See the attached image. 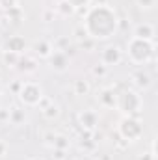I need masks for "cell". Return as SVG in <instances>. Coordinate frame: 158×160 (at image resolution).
Here are the masks:
<instances>
[{
    "label": "cell",
    "instance_id": "obj_1",
    "mask_svg": "<svg viewBox=\"0 0 158 160\" xmlns=\"http://www.w3.org/2000/svg\"><path fill=\"white\" fill-rule=\"evenodd\" d=\"M84 30L87 38L93 41H104L110 39L119 26V17L114 8L108 4L104 6H89L86 17H84Z\"/></svg>",
    "mask_w": 158,
    "mask_h": 160
},
{
    "label": "cell",
    "instance_id": "obj_2",
    "mask_svg": "<svg viewBox=\"0 0 158 160\" xmlns=\"http://www.w3.org/2000/svg\"><path fill=\"white\" fill-rule=\"evenodd\" d=\"M126 56L134 65H145L155 56V43L132 36L126 41Z\"/></svg>",
    "mask_w": 158,
    "mask_h": 160
},
{
    "label": "cell",
    "instance_id": "obj_3",
    "mask_svg": "<svg viewBox=\"0 0 158 160\" xmlns=\"http://www.w3.org/2000/svg\"><path fill=\"white\" fill-rule=\"evenodd\" d=\"M143 99L136 89H123L116 95V108L125 116H136L141 112Z\"/></svg>",
    "mask_w": 158,
    "mask_h": 160
},
{
    "label": "cell",
    "instance_id": "obj_4",
    "mask_svg": "<svg viewBox=\"0 0 158 160\" xmlns=\"http://www.w3.org/2000/svg\"><path fill=\"white\" fill-rule=\"evenodd\" d=\"M17 95H19V101H21L24 106H37L41 102V99L45 97L41 84L32 82V80L22 82L21 88H19V91H17Z\"/></svg>",
    "mask_w": 158,
    "mask_h": 160
},
{
    "label": "cell",
    "instance_id": "obj_5",
    "mask_svg": "<svg viewBox=\"0 0 158 160\" xmlns=\"http://www.w3.org/2000/svg\"><path fill=\"white\" fill-rule=\"evenodd\" d=\"M117 130L121 134V138L126 140V142H136L143 136V125H141L140 119H136V116H125L119 121Z\"/></svg>",
    "mask_w": 158,
    "mask_h": 160
},
{
    "label": "cell",
    "instance_id": "obj_6",
    "mask_svg": "<svg viewBox=\"0 0 158 160\" xmlns=\"http://www.w3.org/2000/svg\"><path fill=\"white\" fill-rule=\"evenodd\" d=\"M123 60V50L119 48L117 45H108L102 48L101 52V63L104 67H112V65H119Z\"/></svg>",
    "mask_w": 158,
    "mask_h": 160
},
{
    "label": "cell",
    "instance_id": "obj_7",
    "mask_svg": "<svg viewBox=\"0 0 158 160\" xmlns=\"http://www.w3.org/2000/svg\"><path fill=\"white\" fill-rule=\"evenodd\" d=\"M47 60H48L50 69L56 71V73H65V71L69 69V56H67L65 50H58V48H56V50L50 52V56H48Z\"/></svg>",
    "mask_w": 158,
    "mask_h": 160
},
{
    "label": "cell",
    "instance_id": "obj_8",
    "mask_svg": "<svg viewBox=\"0 0 158 160\" xmlns=\"http://www.w3.org/2000/svg\"><path fill=\"white\" fill-rule=\"evenodd\" d=\"M4 48L15 54H26L28 50V43L22 36H9V39L4 41Z\"/></svg>",
    "mask_w": 158,
    "mask_h": 160
},
{
    "label": "cell",
    "instance_id": "obj_9",
    "mask_svg": "<svg viewBox=\"0 0 158 160\" xmlns=\"http://www.w3.org/2000/svg\"><path fill=\"white\" fill-rule=\"evenodd\" d=\"M78 123L86 130H95L99 125V114L95 110H84L78 114Z\"/></svg>",
    "mask_w": 158,
    "mask_h": 160
},
{
    "label": "cell",
    "instance_id": "obj_10",
    "mask_svg": "<svg viewBox=\"0 0 158 160\" xmlns=\"http://www.w3.org/2000/svg\"><path fill=\"white\" fill-rule=\"evenodd\" d=\"M132 84L138 88V91H147L149 88H151V84H153V80H151V75L147 73V71H143V69H138L136 73H132Z\"/></svg>",
    "mask_w": 158,
    "mask_h": 160
},
{
    "label": "cell",
    "instance_id": "obj_11",
    "mask_svg": "<svg viewBox=\"0 0 158 160\" xmlns=\"http://www.w3.org/2000/svg\"><path fill=\"white\" fill-rule=\"evenodd\" d=\"M134 38H140V39H147L153 41L155 39V26L151 22H140L134 26V32H132Z\"/></svg>",
    "mask_w": 158,
    "mask_h": 160
},
{
    "label": "cell",
    "instance_id": "obj_12",
    "mask_svg": "<svg viewBox=\"0 0 158 160\" xmlns=\"http://www.w3.org/2000/svg\"><path fill=\"white\" fill-rule=\"evenodd\" d=\"M37 67V60L34 56H28V54H21L19 58V63H17V69L24 71V73H34Z\"/></svg>",
    "mask_w": 158,
    "mask_h": 160
},
{
    "label": "cell",
    "instance_id": "obj_13",
    "mask_svg": "<svg viewBox=\"0 0 158 160\" xmlns=\"http://www.w3.org/2000/svg\"><path fill=\"white\" fill-rule=\"evenodd\" d=\"M7 121L11 123V125H24L26 123V112L22 110V108H19V106H13L11 110H9V118Z\"/></svg>",
    "mask_w": 158,
    "mask_h": 160
},
{
    "label": "cell",
    "instance_id": "obj_14",
    "mask_svg": "<svg viewBox=\"0 0 158 160\" xmlns=\"http://www.w3.org/2000/svg\"><path fill=\"white\" fill-rule=\"evenodd\" d=\"M34 50H36V54H37L39 58H48V56H50V52H52L54 48H52V45H50L48 41L39 39L36 45H34Z\"/></svg>",
    "mask_w": 158,
    "mask_h": 160
},
{
    "label": "cell",
    "instance_id": "obj_15",
    "mask_svg": "<svg viewBox=\"0 0 158 160\" xmlns=\"http://www.w3.org/2000/svg\"><path fill=\"white\" fill-rule=\"evenodd\" d=\"M56 11H58L62 17H71V15H75V13H77V9H75L67 0H60V2L56 4Z\"/></svg>",
    "mask_w": 158,
    "mask_h": 160
},
{
    "label": "cell",
    "instance_id": "obj_16",
    "mask_svg": "<svg viewBox=\"0 0 158 160\" xmlns=\"http://www.w3.org/2000/svg\"><path fill=\"white\" fill-rule=\"evenodd\" d=\"M19 58H21V54L9 52V50H4V54H2V62H4V65H7V67H17Z\"/></svg>",
    "mask_w": 158,
    "mask_h": 160
},
{
    "label": "cell",
    "instance_id": "obj_17",
    "mask_svg": "<svg viewBox=\"0 0 158 160\" xmlns=\"http://www.w3.org/2000/svg\"><path fill=\"white\" fill-rule=\"evenodd\" d=\"M101 102H102L104 106H108V108H114V106H116V93H114L112 89H104V91L101 93Z\"/></svg>",
    "mask_w": 158,
    "mask_h": 160
},
{
    "label": "cell",
    "instance_id": "obj_18",
    "mask_svg": "<svg viewBox=\"0 0 158 160\" xmlns=\"http://www.w3.org/2000/svg\"><path fill=\"white\" fill-rule=\"evenodd\" d=\"M41 112H43V116H45L47 119H54V118L60 116V106L54 104V102H48L45 108H41Z\"/></svg>",
    "mask_w": 158,
    "mask_h": 160
},
{
    "label": "cell",
    "instance_id": "obj_19",
    "mask_svg": "<svg viewBox=\"0 0 158 160\" xmlns=\"http://www.w3.org/2000/svg\"><path fill=\"white\" fill-rule=\"evenodd\" d=\"M75 93L77 95H87L89 93V82L84 78H80L75 82Z\"/></svg>",
    "mask_w": 158,
    "mask_h": 160
},
{
    "label": "cell",
    "instance_id": "obj_20",
    "mask_svg": "<svg viewBox=\"0 0 158 160\" xmlns=\"http://www.w3.org/2000/svg\"><path fill=\"white\" fill-rule=\"evenodd\" d=\"M54 149H62V151L69 149V140L65 136H54Z\"/></svg>",
    "mask_w": 158,
    "mask_h": 160
},
{
    "label": "cell",
    "instance_id": "obj_21",
    "mask_svg": "<svg viewBox=\"0 0 158 160\" xmlns=\"http://www.w3.org/2000/svg\"><path fill=\"white\" fill-rule=\"evenodd\" d=\"M19 8V0H0V9L2 11H11Z\"/></svg>",
    "mask_w": 158,
    "mask_h": 160
},
{
    "label": "cell",
    "instance_id": "obj_22",
    "mask_svg": "<svg viewBox=\"0 0 158 160\" xmlns=\"http://www.w3.org/2000/svg\"><path fill=\"white\" fill-rule=\"evenodd\" d=\"M156 4V0H136V6L140 9H153Z\"/></svg>",
    "mask_w": 158,
    "mask_h": 160
},
{
    "label": "cell",
    "instance_id": "obj_23",
    "mask_svg": "<svg viewBox=\"0 0 158 160\" xmlns=\"http://www.w3.org/2000/svg\"><path fill=\"white\" fill-rule=\"evenodd\" d=\"M75 9H80V8H89V4H91V0H67Z\"/></svg>",
    "mask_w": 158,
    "mask_h": 160
},
{
    "label": "cell",
    "instance_id": "obj_24",
    "mask_svg": "<svg viewBox=\"0 0 158 160\" xmlns=\"http://www.w3.org/2000/svg\"><path fill=\"white\" fill-rule=\"evenodd\" d=\"M75 36H77V39H78V41L87 39V34H86V30H84V26H82V24L75 28Z\"/></svg>",
    "mask_w": 158,
    "mask_h": 160
},
{
    "label": "cell",
    "instance_id": "obj_25",
    "mask_svg": "<svg viewBox=\"0 0 158 160\" xmlns=\"http://www.w3.org/2000/svg\"><path fill=\"white\" fill-rule=\"evenodd\" d=\"M91 71H93V75H99V77H102V75H104V73H106V67H104V65H102V63H101V65H99V63H97V65H95V67H93V69H91Z\"/></svg>",
    "mask_w": 158,
    "mask_h": 160
},
{
    "label": "cell",
    "instance_id": "obj_26",
    "mask_svg": "<svg viewBox=\"0 0 158 160\" xmlns=\"http://www.w3.org/2000/svg\"><path fill=\"white\" fill-rule=\"evenodd\" d=\"M7 153V143L6 142H0V157H4Z\"/></svg>",
    "mask_w": 158,
    "mask_h": 160
},
{
    "label": "cell",
    "instance_id": "obj_27",
    "mask_svg": "<svg viewBox=\"0 0 158 160\" xmlns=\"http://www.w3.org/2000/svg\"><path fill=\"white\" fill-rule=\"evenodd\" d=\"M56 158H58V160H65V151L56 149Z\"/></svg>",
    "mask_w": 158,
    "mask_h": 160
},
{
    "label": "cell",
    "instance_id": "obj_28",
    "mask_svg": "<svg viewBox=\"0 0 158 160\" xmlns=\"http://www.w3.org/2000/svg\"><path fill=\"white\" fill-rule=\"evenodd\" d=\"M93 2V6H104V4H108V0H91Z\"/></svg>",
    "mask_w": 158,
    "mask_h": 160
},
{
    "label": "cell",
    "instance_id": "obj_29",
    "mask_svg": "<svg viewBox=\"0 0 158 160\" xmlns=\"http://www.w3.org/2000/svg\"><path fill=\"white\" fill-rule=\"evenodd\" d=\"M140 160H155V158H153V157L149 155V157H140Z\"/></svg>",
    "mask_w": 158,
    "mask_h": 160
},
{
    "label": "cell",
    "instance_id": "obj_30",
    "mask_svg": "<svg viewBox=\"0 0 158 160\" xmlns=\"http://www.w3.org/2000/svg\"><path fill=\"white\" fill-rule=\"evenodd\" d=\"M0 48H4V39L0 38Z\"/></svg>",
    "mask_w": 158,
    "mask_h": 160
},
{
    "label": "cell",
    "instance_id": "obj_31",
    "mask_svg": "<svg viewBox=\"0 0 158 160\" xmlns=\"http://www.w3.org/2000/svg\"><path fill=\"white\" fill-rule=\"evenodd\" d=\"M0 99H2V86H0Z\"/></svg>",
    "mask_w": 158,
    "mask_h": 160
},
{
    "label": "cell",
    "instance_id": "obj_32",
    "mask_svg": "<svg viewBox=\"0 0 158 160\" xmlns=\"http://www.w3.org/2000/svg\"><path fill=\"white\" fill-rule=\"evenodd\" d=\"M32 160H39V158H32Z\"/></svg>",
    "mask_w": 158,
    "mask_h": 160
}]
</instances>
